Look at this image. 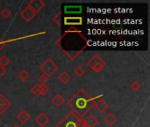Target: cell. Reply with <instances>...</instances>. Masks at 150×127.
<instances>
[{
	"label": "cell",
	"instance_id": "3",
	"mask_svg": "<svg viewBox=\"0 0 150 127\" xmlns=\"http://www.w3.org/2000/svg\"><path fill=\"white\" fill-rule=\"evenodd\" d=\"M87 65L93 72L100 73L104 70V68L105 67L106 63L101 57V56H99L98 54H95L88 60Z\"/></svg>",
	"mask_w": 150,
	"mask_h": 127
},
{
	"label": "cell",
	"instance_id": "11",
	"mask_svg": "<svg viewBox=\"0 0 150 127\" xmlns=\"http://www.w3.org/2000/svg\"><path fill=\"white\" fill-rule=\"evenodd\" d=\"M17 119L18 120L19 123H21L22 125H25L31 119V116L26 110H22L17 115Z\"/></svg>",
	"mask_w": 150,
	"mask_h": 127
},
{
	"label": "cell",
	"instance_id": "18",
	"mask_svg": "<svg viewBox=\"0 0 150 127\" xmlns=\"http://www.w3.org/2000/svg\"><path fill=\"white\" fill-rule=\"evenodd\" d=\"M0 15H1L2 18L7 19H9V18L12 15V12H11V11L10 9H8L7 7H4V8H3V9L1 10Z\"/></svg>",
	"mask_w": 150,
	"mask_h": 127
},
{
	"label": "cell",
	"instance_id": "10",
	"mask_svg": "<svg viewBox=\"0 0 150 127\" xmlns=\"http://www.w3.org/2000/svg\"><path fill=\"white\" fill-rule=\"evenodd\" d=\"M94 107H95V109H96L98 112H100V113H105V112L109 109L110 105H109V103H108L105 100L100 99V100L95 102Z\"/></svg>",
	"mask_w": 150,
	"mask_h": 127
},
{
	"label": "cell",
	"instance_id": "22",
	"mask_svg": "<svg viewBox=\"0 0 150 127\" xmlns=\"http://www.w3.org/2000/svg\"><path fill=\"white\" fill-rule=\"evenodd\" d=\"M52 19H53V21L55 23V25L57 26V27H61V11H59V12H57L53 18H52Z\"/></svg>",
	"mask_w": 150,
	"mask_h": 127
},
{
	"label": "cell",
	"instance_id": "26",
	"mask_svg": "<svg viewBox=\"0 0 150 127\" xmlns=\"http://www.w3.org/2000/svg\"><path fill=\"white\" fill-rule=\"evenodd\" d=\"M4 45H5V42H4V41H3V39L0 37V51L4 49Z\"/></svg>",
	"mask_w": 150,
	"mask_h": 127
},
{
	"label": "cell",
	"instance_id": "6",
	"mask_svg": "<svg viewBox=\"0 0 150 127\" xmlns=\"http://www.w3.org/2000/svg\"><path fill=\"white\" fill-rule=\"evenodd\" d=\"M19 16L25 21V22H30L32 21L35 16H36V13L34 11H33L29 7H25L19 13Z\"/></svg>",
	"mask_w": 150,
	"mask_h": 127
},
{
	"label": "cell",
	"instance_id": "9",
	"mask_svg": "<svg viewBox=\"0 0 150 127\" xmlns=\"http://www.w3.org/2000/svg\"><path fill=\"white\" fill-rule=\"evenodd\" d=\"M84 127H96L99 125V120L94 115H89L86 118H83Z\"/></svg>",
	"mask_w": 150,
	"mask_h": 127
},
{
	"label": "cell",
	"instance_id": "7",
	"mask_svg": "<svg viewBox=\"0 0 150 127\" xmlns=\"http://www.w3.org/2000/svg\"><path fill=\"white\" fill-rule=\"evenodd\" d=\"M11 103L7 99V97L4 95L0 94V115L5 113L11 107Z\"/></svg>",
	"mask_w": 150,
	"mask_h": 127
},
{
	"label": "cell",
	"instance_id": "1",
	"mask_svg": "<svg viewBox=\"0 0 150 127\" xmlns=\"http://www.w3.org/2000/svg\"><path fill=\"white\" fill-rule=\"evenodd\" d=\"M95 98L90 95L83 88H80L68 102L70 112L83 118L94 107Z\"/></svg>",
	"mask_w": 150,
	"mask_h": 127
},
{
	"label": "cell",
	"instance_id": "19",
	"mask_svg": "<svg viewBox=\"0 0 150 127\" xmlns=\"http://www.w3.org/2000/svg\"><path fill=\"white\" fill-rule=\"evenodd\" d=\"M31 92L36 96V97H40L41 96V90H40V85L39 83L35 84L32 88H31Z\"/></svg>",
	"mask_w": 150,
	"mask_h": 127
},
{
	"label": "cell",
	"instance_id": "23",
	"mask_svg": "<svg viewBox=\"0 0 150 127\" xmlns=\"http://www.w3.org/2000/svg\"><path fill=\"white\" fill-rule=\"evenodd\" d=\"M48 80V77H47L46 75H44L43 73L40 74L38 78V83L40 85H46V83Z\"/></svg>",
	"mask_w": 150,
	"mask_h": 127
},
{
	"label": "cell",
	"instance_id": "16",
	"mask_svg": "<svg viewBox=\"0 0 150 127\" xmlns=\"http://www.w3.org/2000/svg\"><path fill=\"white\" fill-rule=\"evenodd\" d=\"M65 25H72V24H82V18H65Z\"/></svg>",
	"mask_w": 150,
	"mask_h": 127
},
{
	"label": "cell",
	"instance_id": "17",
	"mask_svg": "<svg viewBox=\"0 0 150 127\" xmlns=\"http://www.w3.org/2000/svg\"><path fill=\"white\" fill-rule=\"evenodd\" d=\"M74 73L77 76V77H79V78H82V77H83L85 74H86V70L82 66V65H78L76 69H74Z\"/></svg>",
	"mask_w": 150,
	"mask_h": 127
},
{
	"label": "cell",
	"instance_id": "8",
	"mask_svg": "<svg viewBox=\"0 0 150 127\" xmlns=\"http://www.w3.org/2000/svg\"><path fill=\"white\" fill-rule=\"evenodd\" d=\"M50 121L49 117L46 113H40L36 118H35V123L40 127H45Z\"/></svg>",
	"mask_w": 150,
	"mask_h": 127
},
{
	"label": "cell",
	"instance_id": "13",
	"mask_svg": "<svg viewBox=\"0 0 150 127\" xmlns=\"http://www.w3.org/2000/svg\"><path fill=\"white\" fill-rule=\"evenodd\" d=\"M65 102L64 97L61 94H55L54 96L51 99V103L55 106V107H61Z\"/></svg>",
	"mask_w": 150,
	"mask_h": 127
},
{
	"label": "cell",
	"instance_id": "15",
	"mask_svg": "<svg viewBox=\"0 0 150 127\" xmlns=\"http://www.w3.org/2000/svg\"><path fill=\"white\" fill-rule=\"evenodd\" d=\"M18 79H19L22 82H25V81H27V80H29L30 74H29V72H28L25 69H23V70H21L20 72L18 73Z\"/></svg>",
	"mask_w": 150,
	"mask_h": 127
},
{
	"label": "cell",
	"instance_id": "2",
	"mask_svg": "<svg viewBox=\"0 0 150 127\" xmlns=\"http://www.w3.org/2000/svg\"><path fill=\"white\" fill-rule=\"evenodd\" d=\"M55 127H84V126L82 118L69 112L57 123Z\"/></svg>",
	"mask_w": 150,
	"mask_h": 127
},
{
	"label": "cell",
	"instance_id": "5",
	"mask_svg": "<svg viewBox=\"0 0 150 127\" xmlns=\"http://www.w3.org/2000/svg\"><path fill=\"white\" fill-rule=\"evenodd\" d=\"M26 6L37 14L46 6V3L42 0H30Z\"/></svg>",
	"mask_w": 150,
	"mask_h": 127
},
{
	"label": "cell",
	"instance_id": "25",
	"mask_svg": "<svg viewBox=\"0 0 150 127\" xmlns=\"http://www.w3.org/2000/svg\"><path fill=\"white\" fill-rule=\"evenodd\" d=\"M5 73H6V69L4 67H3V66H0V79L3 76H4Z\"/></svg>",
	"mask_w": 150,
	"mask_h": 127
},
{
	"label": "cell",
	"instance_id": "24",
	"mask_svg": "<svg viewBox=\"0 0 150 127\" xmlns=\"http://www.w3.org/2000/svg\"><path fill=\"white\" fill-rule=\"evenodd\" d=\"M40 90H41V96H44L49 92V88L47 85H40Z\"/></svg>",
	"mask_w": 150,
	"mask_h": 127
},
{
	"label": "cell",
	"instance_id": "14",
	"mask_svg": "<svg viewBox=\"0 0 150 127\" xmlns=\"http://www.w3.org/2000/svg\"><path fill=\"white\" fill-rule=\"evenodd\" d=\"M71 80V76L67 72H62L59 76H58V80L63 84V85H66L68 82H69Z\"/></svg>",
	"mask_w": 150,
	"mask_h": 127
},
{
	"label": "cell",
	"instance_id": "20",
	"mask_svg": "<svg viewBox=\"0 0 150 127\" xmlns=\"http://www.w3.org/2000/svg\"><path fill=\"white\" fill-rule=\"evenodd\" d=\"M10 62L11 60L6 55H3L2 57H0V66H3L5 68L10 64Z\"/></svg>",
	"mask_w": 150,
	"mask_h": 127
},
{
	"label": "cell",
	"instance_id": "21",
	"mask_svg": "<svg viewBox=\"0 0 150 127\" xmlns=\"http://www.w3.org/2000/svg\"><path fill=\"white\" fill-rule=\"evenodd\" d=\"M141 88H142V85H141V83H140L139 81H137V80L133 81L132 84L130 85V88H131L133 91H135V92L139 91V90L141 89Z\"/></svg>",
	"mask_w": 150,
	"mask_h": 127
},
{
	"label": "cell",
	"instance_id": "27",
	"mask_svg": "<svg viewBox=\"0 0 150 127\" xmlns=\"http://www.w3.org/2000/svg\"><path fill=\"white\" fill-rule=\"evenodd\" d=\"M12 127H21V126H18V125H17V124H16V125H13V126H12Z\"/></svg>",
	"mask_w": 150,
	"mask_h": 127
},
{
	"label": "cell",
	"instance_id": "12",
	"mask_svg": "<svg viewBox=\"0 0 150 127\" xmlns=\"http://www.w3.org/2000/svg\"><path fill=\"white\" fill-rule=\"evenodd\" d=\"M117 120H118L117 117H116V116L114 115V113H112V112H110V113L106 114V115L105 116V118H104V122H105V124L110 127L112 126L117 122Z\"/></svg>",
	"mask_w": 150,
	"mask_h": 127
},
{
	"label": "cell",
	"instance_id": "4",
	"mask_svg": "<svg viewBox=\"0 0 150 127\" xmlns=\"http://www.w3.org/2000/svg\"><path fill=\"white\" fill-rule=\"evenodd\" d=\"M58 65L51 58H47L40 66V70L42 72V73L48 78L52 77L58 71Z\"/></svg>",
	"mask_w": 150,
	"mask_h": 127
}]
</instances>
